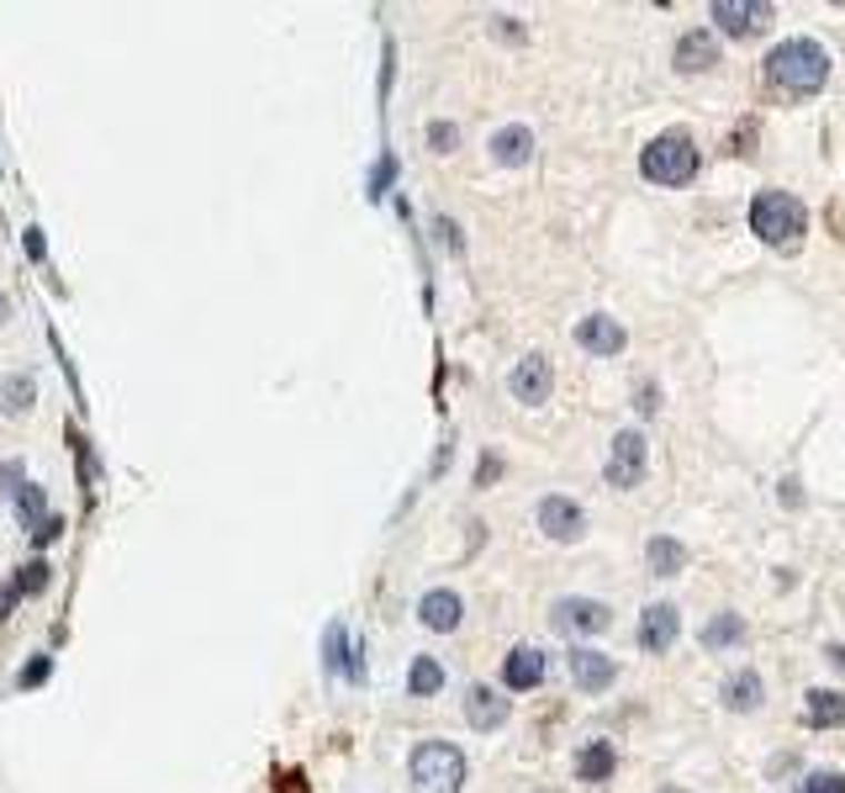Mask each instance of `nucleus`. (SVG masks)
Instances as JSON below:
<instances>
[{"mask_svg":"<svg viewBox=\"0 0 845 793\" xmlns=\"http://www.w3.org/2000/svg\"><path fill=\"white\" fill-rule=\"evenodd\" d=\"M751 228H756V239L766 243H793L808 228V212H803L798 197H787V191H761L751 201Z\"/></svg>","mask_w":845,"mask_h":793,"instance_id":"20e7f679","label":"nucleus"},{"mask_svg":"<svg viewBox=\"0 0 845 793\" xmlns=\"http://www.w3.org/2000/svg\"><path fill=\"white\" fill-rule=\"evenodd\" d=\"M27 482V465L22 461H6L0 465V498H17V486Z\"/></svg>","mask_w":845,"mask_h":793,"instance_id":"7c9ffc66","label":"nucleus"},{"mask_svg":"<svg viewBox=\"0 0 845 793\" xmlns=\"http://www.w3.org/2000/svg\"><path fill=\"white\" fill-rule=\"evenodd\" d=\"M534 519H540V529L550 534V540H555V545H571V540H582V529H586L582 503H571V498H561V492L540 498Z\"/></svg>","mask_w":845,"mask_h":793,"instance_id":"0eeeda50","label":"nucleus"},{"mask_svg":"<svg viewBox=\"0 0 845 793\" xmlns=\"http://www.w3.org/2000/svg\"><path fill=\"white\" fill-rule=\"evenodd\" d=\"M550 624H555L561 635H603L607 624H613V609L597 603V598H561Z\"/></svg>","mask_w":845,"mask_h":793,"instance_id":"423d86ee","label":"nucleus"},{"mask_svg":"<svg viewBox=\"0 0 845 793\" xmlns=\"http://www.w3.org/2000/svg\"><path fill=\"white\" fill-rule=\"evenodd\" d=\"M803 714H808V725L814 730L841 725L845 720V693H835V687H814V693H808V704H803Z\"/></svg>","mask_w":845,"mask_h":793,"instance_id":"412c9836","label":"nucleus"},{"mask_svg":"<svg viewBox=\"0 0 845 793\" xmlns=\"http://www.w3.org/2000/svg\"><path fill=\"white\" fill-rule=\"evenodd\" d=\"M0 323H11V302H6V291H0Z\"/></svg>","mask_w":845,"mask_h":793,"instance_id":"e433bc0d","label":"nucleus"},{"mask_svg":"<svg viewBox=\"0 0 845 793\" xmlns=\"http://www.w3.org/2000/svg\"><path fill=\"white\" fill-rule=\"evenodd\" d=\"M645 561H651L655 576H676L682 566H687V545L672 540V534H655L651 545H645Z\"/></svg>","mask_w":845,"mask_h":793,"instance_id":"4be33fe9","label":"nucleus"},{"mask_svg":"<svg viewBox=\"0 0 845 793\" xmlns=\"http://www.w3.org/2000/svg\"><path fill=\"white\" fill-rule=\"evenodd\" d=\"M640 170H645V180H655V185H687V180L697 175V143H693V132H661V138H651V149L640 154Z\"/></svg>","mask_w":845,"mask_h":793,"instance_id":"7ed1b4c3","label":"nucleus"},{"mask_svg":"<svg viewBox=\"0 0 845 793\" xmlns=\"http://www.w3.org/2000/svg\"><path fill=\"white\" fill-rule=\"evenodd\" d=\"M48 672H53V661H48V656L27 661L22 672H17V687H38V683H48Z\"/></svg>","mask_w":845,"mask_h":793,"instance_id":"c756f323","label":"nucleus"},{"mask_svg":"<svg viewBox=\"0 0 845 793\" xmlns=\"http://www.w3.org/2000/svg\"><path fill=\"white\" fill-rule=\"evenodd\" d=\"M544 683V651L540 645H513L507 661H502V687L507 693H529V687Z\"/></svg>","mask_w":845,"mask_h":793,"instance_id":"4468645a","label":"nucleus"},{"mask_svg":"<svg viewBox=\"0 0 845 793\" xmlns=\"http://www.w3.org/2000/svg\"><path fill=\"white\" fill-rule=\"evenodd\" d=\"M11 508H17V519H22V529H38L48 519V498H43V486L38 482H22L17 486V498H11Z\"/></svg>","mask_w":845,"mask_h":793,"instance_id":"393cba45","label":"nucleus"},{"mask_svg":"<svg viewBox=\"0 0 845 793\" xmlns=\"http://www.w3.org/2000/svg\"><path fill=\"white\" fill-rule=\"evenodd\" d=\"M323 666L328 672H344L349 683H365V645L349 651V630L339 624V619L323 630Z\"/></svg>","mask_w":845,"mask_h":793,"instance_id":"9d476101","label":"nucleus"},{"mask_svg":"<svg viewBox=\"0 0 845 793\" xmlns=\"http://www.w3.org/2000/svg\"><path fill=\"white\" fill-rule=\"evenodd\" d=\"M576 344H582L586 354H624V344H628V333H624V323L618 318H607V312H592V318H582L576 323Z\"/></svg>","mask_w":845,"mask_h":793,"instance_id":"f8f14e48","label":"nucleus"},{"mask_svg":"<svg viewBox=\"0 0 845 793\" xmlns=\"http://www.w3.org/2000/svg\"><path fill=\"white\" fill-rule=\"evenodd\" d=\"M613 767H618V756H613L607 741H586V746L576 751V777H582V783H607Z\"/></svg>","mask_w":845,"mask_h":793,"instance_id":"6ab92c4d","label":"nucleus"},{"mask_svg":"<svg viewBox=\"0 0 845 793\" xmlns=\"http://www.w3.org/2000/svg\"><path fill=\"white\" fill-rule=\"evenodd\" d=\"M613 677H618V661L603 656V651H586V645H576L571 651V683L582 687V693H607L613 687Z\"/></svg>","mask_w":845,"mask_h":793,"instance_id":"ddd939ff","label":"nucleus"},{"mask_svg":"<svg viewBox=\"0 0 845 793\" xmlns=\"http://www.w3.org/2000/svg\"><path fill=\"white\" fill-rule=\"evenodd\" d=\"M59 534H64V519H59V513H48L43 524L32 529V540H38V545H53V540H59Z\"/></svg>","mask_w":845,"mask_h":793,"instance_id":"473e14b6","label":"nucleus"},{"mask_svg":"<svg viewBox=\"0 0 845 793\" xmlns=\"http://www.w3.org/2000/svg\"><path fill=\"white\" fill-rule=\"evenodd\" d=\"M766 74H772V86L808 96V90H819L829 80V53L814 38H787V43H777L766 53Z\"/></svg>","mask_w":845,"mask_h":793,"instance_id":"f257e3e1","label":"nucleus"},{"mask_svg":"<svg viewBox=\"0 0 845 793\" xmlns=\"http://www.w3.org/2000/svg\"><path fill=\"white\" fill-rule=\"evenodd\" d=\"M418 619H423V630H434V635H455L460 619H465V603H460V593H450V588H429V593L418 598Z\"/></svg>","mask_w":845,"mask_h":793,"instance_id":"9b49d317","label":"nucleus"},{"mask_svg":"<svg viewBox=\"0 0 845 793\" xmlns=\"http://www.w3.org/2000/svg\"><path fill=\"white\" fill-rule=\"evenodd\" d=\"M391 175H396V159H381V164H375V170H370V197H381V191H386L391 185Z\"/></svg>","mask_w":845,"mask_h":793,"instance_id":"2f4dec72","label":"nucleus"},{"mask_svg":"<svg viewBox=\"0 0 845 793\" xmlns=\"http://www.w3.org/2000/svg\"><path fill=\"white\" fill-rule=\"evenodd\" d=\"M455 143H460L455 122H429V149H434V154H455Z\"/></svg>","mask_w":845,"mask_h":793,"instance_id":"cd10ccee","label":"nucleus"},{"mask_svg":"<svg viewBox=\"0 0 845 793\" xmlns=\"http://www.w3.org/2000/svg\"><path fill=\"white\" fill-rule=\"evenodd\" d=\"M412 793H460L465 789V751L455 741H423L408 762Z\"/></svg>","mask_w":845,"mask_h":793,"instance_id":"f03ea898","label":"nucleus"},{"mask_svg":"<svg viewBox=\"0 0 845 793\" xmlns=\"http://www.w3.org/2000/svg\"><path fill=\"white\" fill-rule=\"evenodd\" d=\"M492 159H497V164H507V170L529 164V159H534V132L523 128V122H513V128H497V132H492Z\"/></svg>","mask_w":845,"mask_h":793,"instance_id":"f3484780","label":"nucleus"},{"mask_svg":"<svg viewBox=\"0 0 845 793\" xmlns=\"http://www.w3.org/2000/svg\"><path fill=\"white\" fill-rule=\"evenodd\" d=\"M22 249H27V260H43V254H48L43 228H27V233H22Z\"/></svg>","mask_w":845,"mask_h":793,"instance_id":"72a5a7b5","label":"nucleus"},{"mask_svg":"<svg viewBox=\"0 0 845 793\" xmlns=\"http://www.w3.org/2000/svg\"><path fill=\"white\" fill-rule=\"evenodd\" d=\"M32 402H38V381H32L27 371H17V375H6V381H0V413L22 419V413H32Z\"/></svg>","mask_w":845,"mask_h":793,"instance_id":"aec40b11","label":"nucleus"},{"mask_svg":"<svg viewBox=\"0 0 845 793\" xmlns=\"http://www.w3.org/2000/svg\"><path fill=\"white\" fill-rule=\"evenodd\" d=\"M761 699H766V687H761L756 672H740V677H730V683H724V704L735 709V714H751V709H761Z\"/></svg>","mask_w":845,"mask_h":793,"instance_id":"b1692460","label":"nucleus"},{"mask_svg":"<svg viewBox=\"0 0 845 793\" xmlns=\"http://www.w3.org/2000/svg\"><path fill=\"white\" fill-rule=\"evenodd\" d=\"M714 22L730 38H756L761 27H772V0H714Z\"/></svg>","mask_w":845,"mask_h":793,"instance_id":"6e6552de","label":"nucleus"},{"mask_svg":"<svg viewBox=\"0 0 845 793\" xmlns=\"http://www.w3.org/2000/svg\"><path fill=\"white\" fill-rule=\"evenodd\" d=\"M798 793H845V772H808Z\"/></svg>","mask_w":845,"mask_h":793,"instance_id":"c85d7f7f","label":"nucleus"},{"mask_svg":"<svg viewBox=\"0 0 845 793\" xmlns=\"http://www.w3.org/2000/svg\"><path fill=\"white\" fill-rule=\"evenodd\" d=\"M507 699H502L497 687H486V683H476L471 693H465V720H471V730H502L507 725Z\"/></svg>","mask_w":845,"mask_h":793,"instance_id":"dca6fc26","label":"nucleus"},{"mask_svg":"<svg viewBox=\"0 0 845 793\" xmlns=\"http://www.w3.org/2000/svg\"><path fill=\"white\" fill-rule=\"evenodd\" d=\"M439 687H444V666L434 656H412L408 666V699H434Z\"/></svg>","mask_w":845,"mask_h":793,"instance_id":"5701e85b","label":"nucleus"},{"mask_svg":"<svg viewBox=\"0 0 845 793\" xmlns=\"http://www.w3.org/2000/svg\"><path fill=\"white\" fill-rule=\"evenodd\" d=\"M718 64V48H714V32H682L676 38V69H687V74H697V69H708Z\"/></svg>","mask_w":845,"mask_h":793,"instance_id":"a211bd4d","label":"nucleus"},{"mask_svg":"<svg viewBox=\"0 0 845 793\" xmlns=\"http://www.w3.org/2000/svg\"><path fill=\"white\" fill-rule=\"evenodd\" d=\"M676 635H682V614H676L672 603H651L645 619H640V645H645L651 656H661V651L676 645Z\"/></svg>","mask_w":845,"mask_h":793,"instance_id":"2eb2a0df","label":"nucleus"},{"mask_svg":"<svg viewBox=\"0 0 845 793\" xmlns=\"http://www.w3.org/2000/svg\"><path fill=\"white\" fill-rule=\"evenodd\" d=\"M740 640H745V619L740 614H718V619H708V630H703V645H708V651H730Z\"/></svg>","mask_w":845,"mask_h":793,"instance_id":"a878e982","label":"nucleus"},{"mask_svg":"<svg viewBox=\"0 0 845 793\" xmlns=\"http://www.w3.org/2000/svg\"><path fill=\"white\" fill-rule=\"evenodd\" d=\"M829 661H835V666H845V645H835V651H829Z\"/></svg>","mask_w":845,"mask_h":793,"instance_id":"4c0bfd02","label":"nucleus"},{"mask_svg":"<svg viewBox=\"0 0 845 793\" xmlns=\"http://www.w3.org/2000/svg\"><path fill=\"white\" fill-rule=\"evenodd\" d=\"M645 455H651V444H645V434H640V429H624V434H613V450H607V465H603L607 486L628 492V486L645 482Z\"/></svg>","mask_w":845,"mask_h":793,"instance_id":"39448f33","label":"nucleus"},{"mask_svg":"<svg viewBox=\"0 0 845 793\" xmlns=\"http://www.w3.org/2000/svg\"><path fill=\"white\" fill-rule=\"evenodd\" d=\"M48 582H53V566H48L43 555L38 561H27V566H17V576H11V593L17 598H38V593H48Z\"/></svg>","mask_w":845,"mask_h":793,"instance_id":"bb28decb","label":"nucleus"},{"mask_svg":"<svg viewBox=\"0 0 845 793\" xmlns=\"http://www.w3.org/2000/svg\"><path fill=\"white\" fill-rule=\"evenodd\" d=\"M11 603H17V593H11V588H0V619L11 614Z\"/></svg>","mask_w":845,"mask_h":793,"instance_id":"c9c22d12","label":"nucleus"},{"mask_svg":"<svg viewBox=\"0 0 845 793\" xmlns=\"http://www.w3.org/2000/svg\"><path fill=\"white\" fill-rule=\"evenodd\" d=\"M655 408H661V402H655V387L645 381V387H640V413H655Z\"/></svg>","mask_w":845,"mask_h":793,"instance_id":"f704fd0d","label":"nucleus"},{"mask_svg":"<svg viewBox=\"0 0 845 793\" xmlns=\"http://www.w3.org/2000/svg\"><path fill=\"white\" fill-rule=\"evenodd\" d=\"M507 392L519 396V402H529V408L550 402V392H555V371H550V360H544V354H523L519 365H513V375H507Z\"/></svg>","mask_w":845,"mask_h":793,"instance_id":"1a4fd4ad","label":"nucleus"}]
</instances>
